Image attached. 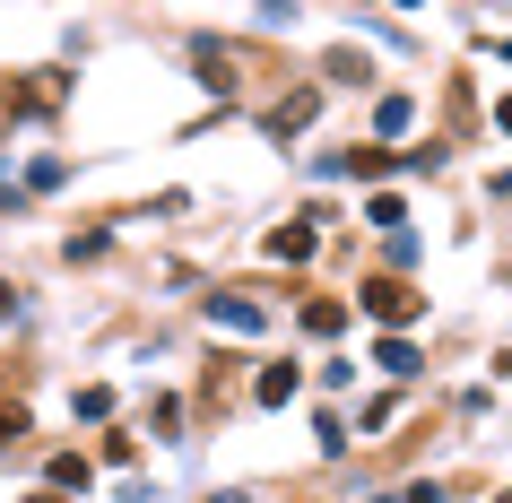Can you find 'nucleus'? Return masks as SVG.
Instances as JSON below:
<instances>
[{"label": "nucleus", "mask_w": 512, "mask_h": 503, "mask_svg": "<svg viewBox=\"0 0 512 503\" xmlns=\"http://www.w3.org/2000/svg\"><path fill=\"white\" fill-rule=\"evenodd\" d=\"M209 321H226V330H261V304H243V295H209Z\"/></svg>", "instance_id": "nucleus-2"}, {"label": "nucleus", "mask_w": 512, "mask_h": 503, "mask_svg": "<svg viewBox=\"0 0 512 503\" xmlns=\"http://www.w3.org/2000/svg\"><path fill=\"white\" fill-rule=\"evenodd\" d=\"M270 252H278V261H304V252H313V217H304V226H278Z\"/></svg>", "instance_id": "nucleus-3"}, {"label": "nucleus", "mask_w": 512, "mask_h": 503, "mask_svg": "<svg viewBox=\"0 0 512 503\" xmlns=\"http://www.w3.org/2000/svg\"><path fill=\"white\" fill-rule=\"evenodd\" d=\"M382 373H417V347H408V339H382Z\"/></svg>", "instance_id": "nucleus-4"}, {"label": "nucleus", "mask_w": 512, "mask_h": 503, "mask_svg": "<svg viewBox=\"0 0 512 503\" xmlns=\"http://www.w3.org/2000/svg\"><path fill=\"white\" fill-rule=\"evenodd\" d=\"M365 313L374 321H417V295H408L400 278H374V287H365Z\"/></svg>", "instance_id": "nucleus-1"}, {"label": "nucleus", "mask_w": 512, "mask_h": 503, "mask_svg": "<svg viewBox=\"0 0 512 503\" xmlns=\"http://www.w3.org/2000/svg\"><path fill=\"white\" fill-rule=\"evenodd\" d=\"M18 434H27V417H18V408H9V417H0V443H18Z\"/></svg>", "instance_id": "nucleus-5"}, {"label": "nucleus", "mask_w": 512, "mask_h": 503, "mask_svg": "<svg viewBox=\"0 0 512 503\" xmlns=\"http://www.w3.org/2000/svg\"><path fill=\"white\" fill-rule=\"evenodd\" d=\"M35 503H61V495H35Z\"/></svg>", "instance_id": "nucleus-6"}]
</instances>
